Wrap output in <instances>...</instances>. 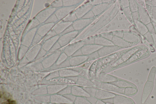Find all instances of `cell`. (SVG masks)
Segmentation results:
<instances>
[{
    "instance_id": "4fadbf2b",
    "label": "cell",
    "mask_w": 156,
    "mask_h": 104,
    "mask_svg": "<svg viewBox=\"0 0 156 104\" xmlns=\"http://www.w3.org/2000/svg\"><path fill=\"white\" fill-rule=\"evenodd\" d=\"M66 97L67 98V99H68L73 102L75 101L76 97V96L73 95L71 93L69 94H67V95H66Z\"/></svg>"
},
{
    "instance_id": "ac0fdd59",
    "label": "cell",
    "mask_w": 156,
    "mask_h": 104,
    "mask_svg": "<svg viewBox=\"0 0 156 104\" xmlns=\"http://www.w3.org/2000/svg\"><path fill=\"white\" fill-rule=\"evenodd\" d=\"M106 104H114L113 103H107Z\"/></svg>"
},
{
    "instance_id": "9a60e30c",
    "label": "cell",
    "mask_w": 156,
    "mask_h": 104,
    "mask_svg": "<svg viewBox=\"0 0 156 104\" xmlns=\"http://www.w3.org/2000/svg\"><path fill=\"white\" fill-rule=\"evenodd\" d=\"M1 104H16V102L14 100L8 99L5 102H2Z\"/></svg>"
},
{
    "instance_id": "3957f363",
    "label": "cell",
    "mask_w": 156,
    "mask_h": 104,
    "mask_svg": "<svg viewBox=\"0 0 156 104\" xmlns=\"http://www.w3.org/2000/svg\"><path fill=\"white\" fill-rule=\"evenodd\" d=\"M71 88V94L76 97H87L90 96L82 86L76 84L72 86Z\"/></svg>"
},
{
    "instance_id": "277c9868",
    "label": "cell",
    "mask_w": 156,
    "mask_h": 104,
    "mask_svg": "<svg viewBox=\"0 0 156 104\" xmlns=\"http://www.w3.org/2000/svg\"><path fill=\"white\" fill-rule=\"evenodd\" d=\"M119 78V77L112 75L101 74L99 76V80L102 83H112L117 81Z\"/></svg>"
},
{
    "instance_id": "5b68a950",
    "label": "cell",
    "mask_w": 156,
    "mask_h": 104,
    "mask_svg": "<svg viewBox=\"0 0 156 104\" xmlns=\"http://www.w3.org/2000/svg\"><path fill=\"white\" fill-rule=\"evenodd\" d=\"M112 83L119 88L125 89L127 88L136 87L133 83L119 78L117 81Z\"/></svg>"
},
{
    "instance_id": "ba28073f",
    "label": "cell",
    "mask_w": 156,
    "mask_h": 104,
    "mask_svg": "<svg viewBox=\"0 0 156 104\" xmlns=\"http://www.w3.org/2000/svg\"><path fill=\"white\" fill-rule=\"evenodd\" d=\"M73 103L74 104H91L86 97H76Z\"/></svg>"
},
{
    "instance_id": "7c38bea8",
    "label": "cell",
    "mask_w": 156,
    "mask_h": 104,
    "mask_svg": "<svg viewBox=\"0 0 156 104\" xmlns=\"http://www.w3.org/2000/svg\"><path fill=\"white\" fill-rule=\"evenodd\" d=\"M86 59V57H80L76 58L75 59H74L73 62V63L74 64H74L76 65L78 63H81L84 60Z\"/></svg>"
},
{
    "instance_id": "d6986e66",
    "label": "cell",
    "mask_w": 156,
    "mask_h": 104,
    "mask_svg": "<svg viewBox=\"0 0 156 104\" xmlns=\"http://www.w3.org/2000/svg\"></svg>"
},
{
    "instance_id": "30bf717a",
    "label": "cell",
    "mask_w": 156,
    "mask_h": 104,
    "mask_svg": "<svg viewBox=\"0 0 156 104\" xmlns=\"http://www.w3.org/2000/svg\"><path fill=\"white\" fill-rule=\"evenodd\" d=\"M97 88H100L102 82L99 80L91 78L90 79Z\"/></svg>"
},
{
    "instance_id": "2e32d148",
    "label": "cell",
    "mask_w": 156,
    "mask_h": 104,
    "mask_svg": "<svg viewBox=\"0 0 156 104\" xmlns=\"http://www.w3.org/2000/svg\"><path fill=\"white\" fill-rule=\"evenodd\" d=\"M78 76H73L69 77L68 79L76 83V82L78 80Z\"/></svg>"
},
{
    "instance_id": "9c48e42d",
    "label": "cell",
    "mask_w": 156,
    "mask_h": 104,
    "mask_svg": "<svg viewBox=\"0 0 156 104\" xmlns=\"http://www.w3.org/2000/svg\"><path fill=\"white\" fill-rule=\"evenodd\" d=\"M82 87L90 96H95L97 89V88L91 87Z\"/></svg>"
},
{
    "instance_id": "6da1fadb",
    "label": "cell",
    "mask_w": 156,
    "mask_h": 104,
    "mask_svg": "<svg viewBox=\"0 0 156 104\" xmlns=\"http://www.w3.org/2000/svg\"><path fill=\"white\" fill-rule=\"evenodd\" d=\"M116 94L100 88H97L95 97L98 100H103L109 98H113Z\"/></svg>"
},
{
    "instance_id": "52a82bcc",
    "label": "cell",
    "mask_w": 156,
    "mask_h": 104,
    "mask_svg": "<svg viewBox=\"0 0 156 104\" xmlns=\"http://www.w3.org/2000/svg\"><path fill=\"white\" fill-rule=\"evenodd\" d=\"M119 88L112 83H102L100 88L109 91L115 92Z\"/></svg>"
},
{
    "instance_id": "5bb4252c",
    "label": "cell",
    "mask_w": 156,
    "mask_h": 104,
    "mask_svg": "<svg viewBox=\"0 0 156 104\" xmlns=\"http://www.w3.org/2000/svg\"><path fill=\"white\" fill-rule=\"evenodd\" d=\"M113 98H108L102 100V101L106 104L112 103L113 102Z\"/></svg>"
},
{
    "instance_id": "7a4b0ae2",
    "label": "cell",
    "mask_w": 156,
    "mask_h": 104,
    "mask_svg": "<svg viewBox=\"0 0 156 104\" xmlns=\"http://www.w3.org/2000/svg\"><path fill=\"white\" fill-rule=\"evenodd\" d=\"M113 99L114 104H135L132 99L121 95L116 94Z\"/></svg>"
},
{
    "instance_id": "8992f818",
    "label": "cell",
    "mask_w": 156,
    "mask_h": 104,
    "mask_svg": "<svg viewBox=\"0 0 156 104\" xmlns=\"http://www.w3.org/2000/svg\"><path fill=\"white\" fill-rule=\"evenodd\" d=\"M76 84L82 87L96 88L90 79L80 76H78V79Z\"/></svg>"
},
{
    "instance_id": "e0dca14e",
    "label": "cell",
    "mask_w": 156,
    "mask_h": 104,
    "mask_svg": "<svg viewBox=\"0 0 156 104\" xmlns=\"http://www.w3.org/2000/svg\"><path fill=\"white\" fill-rule=\"evenodd\" d=\"M95 104H106L104 102L100 100H98Z\"/></svg>"
},
{
    "instance_id": "8fae6325",
    "label": "cell",
    "mask_w": 156,
    "mask_h": 104,
    "mask_svg": "<svg viewBox=\"0 0 156 104\" xmlns=\"http://www.w3.org/2000/svg\"><path fill=\"white\" fill-rule=\"evenodd\" d=\"M88 101L91 104H95L98 100V99L95 96H90L86 97Z\"/></svg>"
}]
</instances>
